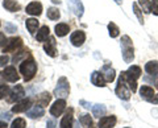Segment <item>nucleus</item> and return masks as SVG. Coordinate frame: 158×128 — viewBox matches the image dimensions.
<instances>
[{"instance_id": "f257e3e1", "label": "nucleus", "mask_w": 158, "mask_h": 128, "mask_svg": "<svg viewBox=\"0 0 158 128\" xmlns=\"http://www.w3.org/2000/svg\"><path fill=\"white\" fill-rule=\"evenodd\" d=\"M36 71H37V65L32 57H29L28 60L23 61L21 65H20V73L24 75V79L25 81L33 79V77L36 75Z\"/></svg>"}, {"instance_id": "f03ea898", "label": "nucleus", "mask_w": 158, "mask_h": 128, "mask_svg": "<svg viewBox=\"0 0 158 128\" xmlns=\"http://www.w3.org/2000/svg\"><path fill=\"white\" fill-rule=\"evenodd\" d=\"M121 48H123V58L127 63H131L135 60V49L129 36H123L121 37Z\"/></svg>"}, {"instance_id": "7ed1b4c3", "label": "nucleus", "mask_w": 158, "mask_h": 128, "mask_svg": "<svg viewBox=\"0 0 158 128\" xmlns=\"http://www.w3.org/2000/svg\"><path fill=\"white\" fill-rule=\"evenodd\" d=\"M115 91H116V95L123 100H128L131 98V88H129V86H128L124 71L120 74V78H118V82H117V86H116Z\"/></svg>"}, {"instance_id": "20e7f679", "label": "nucleus", "mask_w": 158, "mask_h": 128, "mask_svg": "<svg viewBox=\"0 0 158 128\" xmlns=\"http://www.w3.org/2000/svg\"><path fill=\"white\" fill-rule=\"evenodd\" d=\"M69 92H70V85L65 77H61L58 79V85L54 90V95H56L58 99H65L69 96Z\"/></svg>"}, {"instance_id": "39448f33", "label": "nucleus", "mask_w": 158, "mask_h": 128, "mask_svg": "<svg viewBox=\"0 0 158 128\" xmlns=\"http://www.w3.org/2000/svg\"><path fill=\"white\" fill-rule=\"evenodd\" d=\"M21 45H23V40H21V38H20V37H12V38H9V40L7 41L6 46H4V49H3V52L4 53L15 52L16 49H19Z\"/></svg>"}, {"instance_id": "423d86ee", "label": "nucleus", "mask_w": 158, "mask_h": 128, "mask_svg": "<svg viewBox=\"0 0 158 128\" xmlns=\"http://www.w3.org/2000/svg\"><path fill=\"white\" fill-rule=\"evenodd\" d=\"M65 108H66V100L65 99H57L53 103V106L50 107V114L53 116H59L63 111H65Z\"/></svg>"}, {"instance_id": "0eeeda50", "label": "nucleus", "mask_w": 158, "mask_h": 128, "mask_svg": "<svg viewBox=\"0 0 158 128\" xmlns=\"http://www.w3.org/2000/svg\"><path fill=\"white\" fill-rule=\"evenodd\" d=\"M70 41L74 46H82L83 45V42L86 41V34L85 32H82V31H75L73 34H71V37H70Z\"/></svg>"}, {"instance_id": "6e6552de", "label": "nucleus", "mask_w": 158, "mask_h": 128, "mask_svg": "<svg viewBox=\"0 0 158 128\" xmlns=\"http://www.w3.org/2000/svg\"><path fill=\"white\" fill-rule=\"evenodd\" d=\"M32 106V99H23L21 102L16 103V106L12 107V112H15V114H19V112H27L28 108Z\"/></svg>"}, {"instance_id": "1a4fd4ad", "label": "nucleus", "mask_w": 158, "mask_h": 128, "mask_svg": "<svg viewBox=\"0 0 158 128\" xmlns=\"http://www.w3.org/2000/svg\"><path fill=\"white\" fill-rule=\"evenodd\" d=\"M69 7H70V9L77 15L78 17L83 16L85 8H83V4H82L81 0H69Z\"/></svg>"}, {"instance_id": "9d476101", "label": "nucleus", "mask_w": 158, "mask_h": 128, "mask_svg": "<svg viewBox=\"0 0 158 128\" xmlns=\"http://www.w3.org/2000/svg\"><path fill=\"white\" fill-rule=\"evenodd\" d=\"M3 74H4V78H6V81H8V82H17V81L20 79V77H19V74H17L16 69H15L13 66L6 67V70L3 71Z\"/></svg>"}, {"instance_id": "9b49d317", "label": "nucleus", "mask_w": 158, "mask_h": 128, "mask_svg": "<svg viewBox=\"0 0 158 128\" xmlns=\"http://www.w3.org/2000/svg\"><path fill=\"white\" fill-rule=\"evenodd\" d=\"M116 122V116H102L99 120V128H113Z\"/></svg>"}, {"instance_id": "f8f14e48", "label": "nucleus", "mask_w": 158, "mask_h": 128, "mask_svg": "<svg viewBox=\"0 0 158 128\" xmlns=\"http://www.w3.org/2000/svg\"><path fill=\"white\" fill-rule=\"evenodd\" d=\"M11 96L8 98V102H16V100H20L21 98L24 96V88L23 86H20V85H16L13 88H12V91H11V94H9Z\"/></svg>"}, {"instance_id": "ddd939ff", "label": "nucleus", "mask_w": 158, "mask_h": 128, "mask_svg": "<svg viewBox=\"0 0 158 128\" xmlns=\"http://www.w3.org/2000/svg\"><path fill=\"white\" fill-rule=\"evenodd\" d=\"M27 13L32 15V16H40L42 13V4L37 2H32L31 4H28Z\"/></svg>"}, {"instance_id": "4468645a", "label": "nucleus", "mask_w": 158, "mask_h": 128, "mask_svg": "<svg viewBox=\"0 0 158 128\" xmlns=\"http://www.w3.org/2000/svg\"><path fill=\"white\" fill-rule=\"evenodd\" d=\"M91 82L92 85H95L98 87H104L107 81L104 79V77H103V74L100 71H94L92 75H91Z\"/></svg>"}, {"instance_id": "2eb2a0df", "label": "nucleus", "mask_w": 158, "mask_h": 128, "mask_svg": "<svg viewBox=\"0 0 158 128\" xmlns=\"http://www.w3.org/2000/svg\"><path fill=\"white\" fill-rule=\"evenodd\" d=\"M73 114H74V110L73 108H69V111L66 112L65 116H63L61 120V128H71L73 127Z\"/></svg>"}, {"instance_id": "dca6fc26", "label": "nucleus", "mask_w": 158, "mask_h": 128, "mask_svg": "<svg viewBox=\"0 0 158 128\" xmlns=\"http://www.w3.org/2000/svg\"><path fill=\"white\" fill-rule=\"evenodd\" d=\"M44 50H45L50 57H56L57 56V49H56V40L54 37L49 38V42H46L44 45Z\"/></svg>"}, {"instance_id": "f3484780", "label": "nucleus", "mask_w": 158, "mask_h": 128, "mask_svg": "<svg viewBox=\"0 0 158 128\" xmlns=\"http://www.w3.org/2000/svg\"><path fill=\"white\" fill-rule=\"evenodd\" d=\"M102 74L104 77V79L107 82H112L115 79V70L111 67V65H104L102 69Z\"/></svg>"}, {"instance_id": "a211bd4d", "label": "nucleus", "mask_w": 158, "mask_h": 128, "mask_svg": "<svg viewBox=\"0 0 158 128\" xmlns=\"http://www.w3.org/2000/svg\"><path fill=\"white\" fill-rule=\"evenodd\" d=\"M44 114H45V111H44L42 106H34L32 110H29L27 112V116H29L31 119H37V117L44 116Z\"/></svg>"}, {"instance_id": "6ab92c4d", "label": "nucleus", "mask_w": 158, "mask_h": 128, "mask_svg": "<svg viewBox=\"0 0 158 128\" xmlns=\"http://www.w3.org/2000/svg\"><path fill=\"white\" fill-rule=\"evenodd\" d=\"M3 7L9 12H17V11H20V8H21V6H20L16 0H4Z\"/></svg>"}, {"instance_id": "aec40b11", "label": "nucleus", "mask_w": 158, "mask_h": 128, "mask_svg": "<svg viewBox=\"0 0 158 128\" xmlns=\"http://www.w3.org/2000/svg\"><path fill=\"white\" fill-rule=\"evenodd\" d=\"M145 71L150 75H158V61H149L145 65Z\"/></svg>"}, {"instance_id": "412c9836", "label": "nucleus", "mask_w": 158, "mask_h": 128, "mask_svg": "<svg viewBox=\"0 0 158 128\" xmlns=\"http://www.w3.org/2000/svg\"><path fill=\"white\" fill-rule=\"evenodd\" d=\"M49 33H50V29H49V27H46V25H44V27H41L40 28V31L37 32V36H36V38L38 41H45V40H48V37H49Z\"/></svg>"}, {"instance_id": "4be33fe9", "label": "nucleus", "mask_w": 158, "mask_h": 128, "mask_svg": "<svg viewBox=\"0 0 158 128\" xmlns=\"http://www.w3.org/2000/svg\"><path fill=\"white\" fill-rule=\"evenodd\" d=\"M140 94H141L142 98H145L146 100H150L154 96V90H153L152 87H149V86H142L140 88Z\"/></svg>"}, {"instance_id": "5701e85b", "label": "nucleus", "mask_w": 158, "mask_h": 128, "mask_svg": "<svg viewBox=\"0 0 158 128\" xmlns=\"http://www.w3.org/2000/svg\"><path fill=\"white\" fill-rule=\"evenodd\" d=\"M50 99H52V95L49 94V92H42V94H41V95H38V98H37V105H38V106L45 107V106L49 105Z\"/></svg>"}, {"instance_id": "b1692460", "label": "nucleus", "mask_w": 158, "mask_h": 128, "mask_svg": "<svg viewBox=\"0 0 158 128\" xmlns=\"http://www.w3.org/2000/svg\"><path fill=\"white\" fill-rule=\"evenodd\" d=\"M106 111H107V108L104 107V105H92L94 116H96V117L104 116L106 115Z\"/></svg>"}, {"instance_id": "393cba45", "label": "nucleus", "mask_w": 158, "mask_h": 128, "mask_svg": "<svg viewBox=\"0 0 158 128\" xmlns=\"http://www.w3.org/2000/svg\"><path fill=\"white\" fill-rule=\"evenodd\" d=\"M69 31H70V28H69L67 24H58V25H56V34L58 37L66 36Z\"/></svg>"}, {"instance_id": "a878e982", "label": "nucleus", "mask_w": 158, "mask_h": 128, "mask_svg": "<svg viewBox=\"0 0 158 128\" xmlns=\"http://www.w3.org/2000/svg\"><path fill=\"white\" fill-rule=\"evenodd\" d=\"M27 28H28V31L33 34L38 28V21L36 20V19H28L27 20Z\"/></svg>"}, {"instance_id": "bb28decb", "label": "nucleus", "mask_w": 158, "mask_h": 128, "mask_svg": "<svg viewBox=\"0 0 158 128\" xmlns=\"http://www.w3.org/2000/svg\"><path fill=\"white\" fill-rule=\"evenodd\" d=\"M108 32H110V36L112 38L117 37L118 34H120V29H118V27L116 25L115 23H110L108 24Z\"/></svg>"}, {"instance_id": "cd10ccee", "label": "nucleus", "mask_w": 158, "mask_h": 128, "mask_svg": "<svg viewBox=\"0 0 158 128\" xmlns=\"http://www.w3.org/2000/svg\"><path fill=\"white\" fill-rule=\"evenodd\" d=\"M59 16H61V13H59V11L57 8L52 7V8L48 9V17L50 19V20H58Z\"/></svg>"}, {"instance_id": "c85d7f7f", "label": "nucleus", "mask_w": 158, "mask_h": 128, "mask_svg": "<svg viewBox=\"0 0 158 128\" xmlns=\"http://www.w3.org/2000/svg\"><path fill=\"white\" fill-rule=\"evenodd\" d=\"M81 123H82V126H85V127H88V128H92L94 127V123H92V119L90 117V115H83L81 116Z\"/></svg>"}, {"instance_id": "c756f323", "label": "nucleus", "mask_w": 158, "mask_h": 128, "mask_svg": "<svg viewBox=\"0 0 158 128\" xmlns=\"http://www.w3.org/2000/svg\"><path fill=\"white\" fill-rule=\"evenodd\" d=\"M25 127H27V123L24 119H21V117L15 119L12 122V126H11V128H25Z\"/></svg>"}, {"instance_id": "7c9ffc66", "label": "nucleus", "mask_w": 158, "mask_h": 128, "mask_svg": "<svg viewBox=\"0 0 158 128\" xmlns=\"http://www.w3.org/2000/svg\"><path fill=\"white\" fill-rule=\"evenodd\" d=\"M133 11H135L136 16L138 19V21H140V24H144V16H142V12H141V9L138 8V4L137 3H133Z\"/></svg>"}, {"instance_id": "2f4dec72", "label": "nucleus", "mask_w": 158, "mask_h": 128, "mask_svg": "<svg viewBox=\"0 0 158 128\" xmlns=\"http://www.w3.org/2000/svg\"><path fill=\"white\" fill-rule=\"evenodd\" d=\"M138 4H140L141 8L144 9V12L150 13V2L149 0H138Z\"/></svg>"}, {"instance_id": "473e14b6", "label": "nucleus", "mask_w": 158, "mask_h": 128, "mask_svg": "<svg viewBox=\"0 0 158 128\" xmlns=\"http://www.w3.org/2000/svg\"><path fill=\"white\" fill-rule=\"evenodd\" d=\"M27 56V50L25 49H23V50H20V52H17V54H15L13 56V58H12V61L16 63V62H19L20 60H21L23 57H25Z\"/></svg>"}, {"instance_id": "72a5a7b5", "label": "nucleus", "mask_w": 158, "mask_h": 128, "mask_svg": "<svg viewBox=\"0 0 158 128\" xmlns=\"http://www.w3.org/2000/svg\"><path fill=\"white\" fill-rule=\"evenodd\" d=\"M9 92V87L7 85H0V99H3L4 96H7Z\"/></svg>"}, {"instance_id": "f704fd0d", "label": "nucleus", "mask_w": 158, "mask_h": 128, "mask_svg": "<svg viewBox=\"0 0 158 128\" xmlns=\"http://www.w3.org/2000/svg\"><path fill=\"white\" fill-rule=\"evenodd\" d=\"M150 12L158 16V0H152L150 2Z\"/></svg>"}, {"instance_id": "c9c22d12", "label": "nucleus", "mask_w": 158, "mask_h": 128, "mask_svg": "<svg viewBox=\"0 0 158 128\" xmlns=\"http://www.w3.org/2000/svg\"><path fill=\"white\" fill-rule=\"evenodd\" d=\"M9 61V57L6 56V54H3V56H0V67H3V66H6L7 63Z\"/></svg>"}, {"instance_id": "e433bc0d", "label": "nucleus", "mask_w": 158, "mask_h": 128, "mask_svg": "<svg viewBox=\"0 0 158 128\" xmlns=\"http://www.w3.org/2000/svg\"><path fill=\"white\" fill-rule=\"evenodd\" d=\"M7 38H6V34H4V33H2V32H0V46H6V44H7Z\"/></svg>"}, {"instance_id": "4c0bfd02", "label": "nucleus", "mask_w": 158, "mask_h": 128, "mask_svg": "<svg viewBox=\"0 0 158 128\" xmlns=\"http://www.w3.org/2000/svg\"><path fill=\"white\" fill-rule=\"evenodd\" d=\"M6 29H7V32H9V33H13V32H16V31H17V28H16V27H13L12 24H7V25H6Z\"/></svg>"}, {"instance_id": "58836bf2", "label": "nucleus", "mask_w": 158, "mask_h": 128, "mask_svg": "<svg viewBox=\"0 0 158 128\" xmlns=\"http://www.w3.org/2000/svg\"><path fill=\"white\" fill-rule=\"evenodd\" d=\"M79 103H81V105L85 107V108H92V105H91V103H88L87 100H81Z\"/></svg>"}, {"instance_id": "ea45409f", "label": "nucleus", "mask_w": 158, "mask_h": 128, "mask_svg": "<svg viewBox=\"0 0 158 128\" xmlns=\"http://www.w3.org/2000/svg\"><path fill=\"white\" fill-rule=\"evenodd\" d=\"M149 102H152V103H154V105H157V103H158V94L153 96V98H152V99H150Z\"/></svg>"}, {"instance_id": "a19ab883", "label": "nucleus", "mask_w": 158, "mask_h": 128, "mask_svg": "<svg viewBox=\"0 0 158 128\" xmlns=\"http://www.w3.org/2000/svg\"><path fill=\"white\" fill-rule=\"evenodd\" d=\"M54 126H56V124H54L53 120H49L48 122V128H54Z\"/></svg>"}, {"instance_id": "79ce46f5", "label": "nucleus", "mask_w": 158, "mask_h": 128, "mask_svg": "<svg viewBox=\"0 0 158 128\" xmlns=\"http://www.w3.org/2000/svg\"><path fill=\"white\" fill-rule=\"evenodd\" d=\"M0 119H6V120H8V119H9V114H3V115H0Z\"/></svg>"}, {"instance_id": "37998d69", "label": "nucleus", "mask_w": 158, "mask_h": 128, "mask_svg": "<svg viewBox=\"0 0 158 128\" xmlns=\"http://www.w3.org/2000/svg\"><path fill=\"white\" fill-rule=\"evenodd\" d=\"M4 81H6V78H4V74H3V73H0V85H3Z\"/></svg>"}, {"instance_id": "c03bdc74", "label": "nucleus", "mask_w": 158, "mask_h": 128, "mask_svg": "<svg viewBox=\"0 0 158 128\" xmlns=\"http://www.w3.org/2000/svg\"><path fill=\"white\" fill-rule=\"evenodd\" d=\"M0 128H8L7 123H4V122H0Z\"/></svg>"}, {"instance_id": "a18cd8bd", "label": "nucleus", "mask_w": 158, "mask_h": 128, "mask_svg": "<svg viewBox=\"0 0 158 128\" xmlns=\"http://www.w3.org/2000/svg\"><path fill=\"white\" fill-rule=\"evenodd\" d=\"M115 2H116L117 4H121V0H115Z\"/></svg>"}, {"instance_id": "49530a36", "label": "nucleus", "mask_w": 158, "mask_h": 128, "mask_svg": "<svg viewBox=\"0 0 158 128\" xmlns=\"http://www.w3.org/2000/svg\"><path fill=\"white\" fill-rule=\"evenodd\" d=\"M53 2H54V3H59V0H53Z\"/></svg>"}, {"instance_id": "de8ad7c7", "label": "nucleus", "mask_w": 158, "mask_h": 128, "mask_svg": "<svg viewBox=\"0 0 158 128\" xmlns=\"http://www.w3.org/2000/svg\"><path fill=\"white\" fill-rule=\"evenodd\" d=\"M0 25H2V23H0Z\"/></svg>"}]
</instances>
